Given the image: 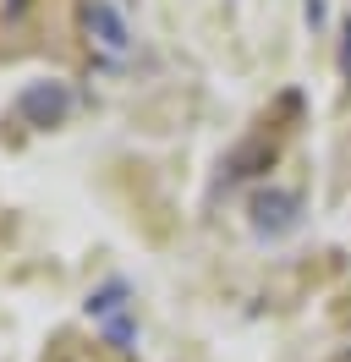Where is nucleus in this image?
<instances>
[{"label":"nucleus","instance_id":"obj_1","mask_svg":"<svg viewBox=\"0 0 351 362\" xmlns=\"http://www.w3.org/2000/svg\"><path fill=\"white\" fill-rule=\"evenodd\" d=\"M66 110H71V88L66 83H28L17 93V115L28 127H55Z\"/></svg>","mask_w":351,"mask_h":362},{"label":"nucleus","instance_id":"obj_2","mask_svg":"<svg viewBox=\"0 0 351 362\" xmlns=\"http://www.w3.org/2000/svg\"><path fill=\"white\" fill-rule=\"evenodd\" d=\"M83 17H88V33L99 39V49H110V55H127V45H132V28H127V17L110 6V0H88L83 6Z\"/></svg>","mask_w":351,"mask_h":362},{"label":"nucleus","instance_id":"obj_3","mask_svg":"<svg viewBox=\"0 0 351 362\" xmlns=\"http://www.w3.org/2000/svg\"><path fill=\"white\" fill-rule=\"evenodd\" d=\"M297 226V198H285V192H263L253 198V230L258 236H280V230Z\"/></svg>","mask_w":351,"mask_h":362},{"label":"nucleus","instance_id":"obj_4","mask_svg":"<svg viewBox=\"0 0 351 362\" xmlns=\"http://www.w3.org/2000/svg\"><path fill=\"white\" fill-rule=\"evenodd\" d=\"M121 296H127V286L115 280V286H105L99 296H88V313H93V318H110L115 308H121Z\"/></svg>","mask_w":351,"mask_h":362},{"label":"nucleus","instance_id":"obj_5","mask_svg":"<svg viewBox=\"0 0 351 362\" xmlns=\"http://www.w3.org/2000/svg\"><path fill=\"white\" fill-rule=\"evenodd\" d=\"M105 335L115 340V346H127V340H132V324H127V318H110V324H105Z\"/></svg>","mask_w":351,"mask_h":362},{"label":"nucleus","instance_id":"obj_6","mask_svg":"<svg viewBox=\"0 0 351 362\" xmlns=\"http://www.w3.org/2000/svg\"><path fill=\"white\" fill-rule=\"evenodd\" d=\"M340 71H346V83H351V23H346V45H340Z\"/></svg>","mask_w":351,"mask_h":362},{"label":"nucleus","instance_id":"obj_7","mask_svg":"<svg viewBox=\"0 0 351 362\" xmlns=\"http://www.w3.org/2000/svg\"><path fill=\"white\" fill-rule=\"evenodd\" d=\"M11 6H17V0H11Z\"/></svg>","mask_w":351,"mask_h":362}]
</instances>
